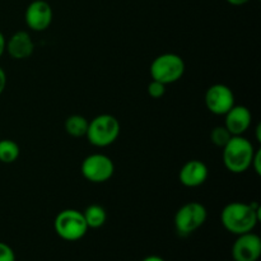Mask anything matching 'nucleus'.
<instances>
[{"label": "nucleus", "mask_w": 261, "mask_h": 261, "mask_svg": "<svg viewBox=\"0 0 261 261\" xmlns=\"http://www.w3.org/2000/svg\"><path fill=\"white\" fill-rule=\"evenodd\" d=\"M261 206L257 201L242 203L232 201L227 204L221 212V222L224 228L233 234L251 232L260 221Z\"/></svg>", "instance_id": "1"}, {"label": "nucleus", "mask_w": 261, "mask_h": 261, "mask_svg": "<svg viewBox=\"0 0 261 261\" xmlns=\"http://www.w3.org/2000/svg\"><path fill=\"white\" fill-rule=\"evenodd\" d=\"M255 148L249 139L234 135L223 147V163L232 173H244L251 168Z\"/></svg>", "instance_id": "2"}, {"label": "nucleus", "mask_w": 261, "mask_h": 261, "mask_svg": "<svg viewBox=\"0 0 261 261\" xmlns=\"http://www.w3.org/2000/svg\"><path fill=\"white\" fill-rule=\"evenodd\" d=\"M120 130L121 126L116 117L110 114H102L88 121L86 137L94 147L105 148L116 142Z\"/></svg>", "instance_id": "3"}, {"label": "nucleus", "mask_w": 261, "mask_h": 261, "mask_svg": "<svg viewBox=\"0 0 261 261\" xmlns=\"http://www.w3.org/2000/svg\"><path fill=\"white\" fill-rule=\"evenodd\" d=\"M54 229L61 240L74 242L86 236L88 226L84 219L83 212L76 209H64L55 217Z\"/></svg>", "instance_id": "4"}, {"label": "nucleus", "mask_w": 261, "mask_h": 261, "mask_svg": "<svg viewBox=\"0 0 261 261\" xmlns=\"http://www.w3.org/2000/svg\"><path fill=\"white\" fill-rule=\"evenodd\" d=\"M149 71L153 81H158L167 86L182 78L185 73V61L177 54H162L152 61Z\"/></svg>", "instance_id": "5"}, {"label": "nucleus", "mask_w": 261, "mask_h": 261, "mask_svg": "<svg viewBox=\"0 0 261 261\" xmlns=\"http://www.w3.org/2000/svg\"><path fill=\"white\" fill-rule=\"evenodd\" d=\"M208 212L203 204L189 201L178 208L175 214V228L180 236H189L200 228L206 221Z\"/></svg>", "instance_id": "6"}, {"label": "nucleus", "mask_w": 261, "mask_h": 261, "mask_svg": "<svg viewBox=\"0 0 261 261\" xmlns=\"http://www.w3.org/2000/svg\"><path fill=\"white\" fill-rule=\"evenodd\" d=\"M82 175L93 184H103L112 177L115 165L111 158L102 153H94L86 157L81 166Z\"/></svg>", "instance_id": "7"}, {"label": "nucleus", "mask_w": 261, "mask_h": 261, "mask_svg": "<svg viewBox=\"0 0 261 261\" xmlns=\"http://www.w3.org/2000/svg\"><path fill=\"white\" fill-rule=\"evenodd\" d=\"M206 109L214 115H226L234 106V94L226 84H213L205 92Z\"/></svg>", "instance_id": "8"}, {"label": "nucleus", "mask_w": 261, "mask_h": 261, "mask_svg": "<svg viewBox=\"0 0 261 261\" xmlns=\"http://www.w3.org/2000/svg\"><path fill=\"white\" fill-rule=\"evenodd\" d=\"M53 8L46 0H33L24 13V20L28 28L36 32L46 31L53 22Z\"/></svg>", "instance_id": "9"}, {"label": "nucleus", "mask_w": 261, "mask_h": 261, "mask_svg": "<svg viewBox=\"0 0 261 261\" xmlns=\"http://www.w3.org/2000/svg\"><path fill=\"white\" fill-rule=\"evenodd\" d=\"M261 255V239L256 233L247 232L239 234L232 246L234 261H257Z\"/></svg>", "instance_id": "10"}, {"label": "nucleus", "mask_w": 261, "mask_h": 261, "mask_svg": "<svg viewBox=\"0 0 261 261\" xmlns=\"http://www.w3.org/2000/svg\"><path fill=\"white\" fill-rule=\"evenodd\" d=\"M209 175L208 167L203 161H188L178 172V180L186 188H198L206 181Z\"/></svg>", "instance_id": "11"}, {"label": "nucleus", "mask_w": 261, "mask_h": 261, "mask_svg": "<svg viewBox=\"0 0 261 261\" xmlns=\"http://www.w3.org/2000/svg\"><path fill=\"white\" fill-rule=\"evenodd\" d=\"M5 51H8L10 58L15 60H24L32 56L35 51V43L32 37L25 31H18L9 37L5 43Z\"/></svg>", "instance_id": "12"}, {"label": "nucleus", "mask_w": 261, "mask_h": 261, "mask_svg": "<svg viewBox=\"0 0 261 261\" xmlns=\"http://www.w3.org/2000/svg\"><path fill=\"white\" fill-rule=\"evenodd\" d=\"M224 116H226L224 126L233 137L234 135H242L251 126L252 115L246 106L234 105Z\"/></svg>", "instance_id": "13"}, {"label": "nucleus", "mask_w": 261, "mask_h": 261, "mask_svg": "<svg viewBox=\"0 0 261 261\" xmlns=\"http://www.w3.org/2000/svg\"><path fill=\"white\" fill-rule=\"evenodd\" d=\"M83 216L88 228H101L107 221L106 211L103 206L98 205V204H92V205L87 206L86 211L83 212Z\"/></svg>", "instance_id": "14"}, {"label": "nucleus", "mask_w": 261, "mask_h": 261, "mask_svg": "<svg viewBox=\"0 0 261 261\" xmlns=\"http://www.w3.org/2000/svg\"><path fill=\"white\" fill-rule=\"evenodd\" d=\"M64 127H65V132L70 137H86L87 129H88V120L84 116H82V115H71V116H69L65 120Z\"/></svg>", "instance_id": "15"}, {"label": "nucleus", "mask_w": 261, "mask_h": 261, "mask_svg": "<svg viewBox=\"0 0 261 261\" xmlns=\"http://www.w3.org/2000/svg\"><path fill=\"white\" fill-rule=\"evenodd\" d=\"M20 149L19 145L10 139L0 140V162L2 163H14L19 158Z\"/></svg>", "instance_id": "16"}, {"label": "nucleus", "mask_w": 261, "mask_h": 261, "mask_svg": "<svg viewBox=\"0 0 261 261\" xmlns=\"http://www.w3.org/2000/svg\"><path fill=\"white\" fill-rule=\"evenodd\" d=\"M232 137H233V135L227 130V127L224 126V125L213 127V130L211 132V142L213 143L216 147L219 148H223L224 145L229 142V139H231Z\"/></svg>", "instance_id": "17"}, {"label": "nucleus", "mask_w": 261, "mask_h": 261, "mask_svg": "<svg viewBox=\"0 0 261 261\" xmlns=\"http://www.w3.org/2000/svg\"><path fill=\"white\" fill-rule=\"evenodd\" d=\"M147 91H148V94H149L152 98L158 99V98H161V97L165 96L166 84L161 83V82H158V81H153L152 79V81H150V83L148 84Z\"/></svg>", "instance_id": "18"}, {"label": "nucleus", "mask_w": 261, "mask_h": 261, "mask_svg": "<svg viewBox=\"0 0 261 261\" xmlns=\"http://www.w3.org/2000/svg\"><path fill=\"white\" fill-rule=\"evenodd\" d=\"M0 261H15L14 251L5 242H0Z\"/></svg>", "instance_id": "19"}, {"label": "nucleus", "mask_w": 261, "mask_h": 261, "mask_svg": "<svg viewBox=\"0 0 261 261\" xmlns=\"http://www.w3.org/2000/svg\"><path fill=\"white\" fill-rule=\"evenodd\" d=\"M251 168L256 172V175H261V149L255 150V154L252 157Z\"/></svg>", "instance_id": "20"}, {"label": "nucleus", "mask_w": 261, "mask_h": 261, "mask_svg": "<svg viewBox=\"0 0 261 261\" xmlns=\"http://www.w3.org/2000/svg\"><path fill=\"white\" fill-rule=\"evenodd\" d=\"M5 87H7V74H5L4 69L0 66V94L4 92Z\"/></svg>", "instance_id": "21"}, {"label": "nucleus", "mask_w": 261, "mask_h": 261, "mask_svg": "<svg viewBox=\"0 0 261 261\" xmlns=\"http://www.w3.org/2000/svg\"><path fill=\"white\" fill-rule=\"evenodd\" d=\"M5 43H7V40H5L4 35H3V32L0 31V58H2L3 54L5 53Z\"/></svg>", "instance_id": "22"}, {"label": "nucleus", "mask_w": 261, "mask_h": 261, "mask_svg": "<svg viewBox=\"0 0 261 261\" xmlns=\"http://www.w3.org/2000/svg\"><path fill=\"white\" fill-rule=\"evenodd\" d=\"M228 4L236 5V7H240V5H245L250 2V0H226Z\"/></svg>", "instance_id": "23"}, {"label": "nucleus", "mask_w": 261, "mask_h": 261, "mask_svg": "<svg viewBox=\"0 0 261 261\" xmlns=\"http://www.w3.org/2000/svg\"><path fill=\"white\" fill-rule=\"evenodd\" d=\"M142 261H165L161 256H157V255H149V256L144 257Z\"/></svg>", "instance_id": "24"}]
</instances>
